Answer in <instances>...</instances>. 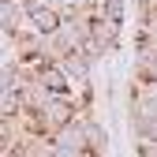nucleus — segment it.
I'll return each mask as SVG.
<instances>
[{"label": "nucleus", "mask_w": 157, "mask_h": 157, "mask_svg": "<svg viewBox=\"0 0 157 157\" xmlns=\"http://www.w3.org/2000/svg\"><path fill=\"white\" fill-rule=\"evenodd\" d=\"M78 124H82V135H86V150H90L94 157H105V150H109V131H105V124L94 116V109H90V112H78Z\"/></svg>", "instance_id": "nucleus-1"}, {"label": "nucleus", "mask_w": 157, "mask_h": 157, "mask_svg": "<svg viewBox=\"0 0 157 157\" xmlns=\"http://www.w3.org/2000/svg\"><path fill=\"white\" fill-rule=\"evenodd\" d=\"M60 67H64V75H67V82H71V90H82L86 82H90V60L82 52H71V56H64L60 60Z\"/></svg>", "instance_id": "nucleus-2"}, {"label": "nucleus", "mask_w": 157, "mask_h": 157, "mask_svg": "<svg viewBox=\"0 0 157 157\" xmlns=\"http://www.w3.org/2000/svg\"><path fill=\"white\" fill-rule=\"evenodd\" d=\"M120 30H124V23H112V19H94V41H101L105 45V52L112 56L116 49H120Z\"/></svg>", "instance_id": "nucleus-3"}, {"label": "nucleus", "mask_w": 157, "mask_h": 157, "mask_svg": "<svg viewBox=\"0 0 157 157\" xmlns=\"http://www.w3.org/2000/svg\"><path fill=\"white\" fill-rule=\"evenodd\" d=\"M127 127L135 142H157V116L146 112H127Z\"/></svg>", "instance_id": "nucleus-4"}, {"label": "nucleus", "mask_w": 157, "mask_h": 157, "mask_svg": "<svg viewBox=\"0 0 157 157\" xmlns=\"http://www.w3.org/2000/svg\"><path fill=\"white\" fill-rule=\"evenodd\" d=\"M52 142H56V150H82V153H90V150H86V135H82L78 116H75L67 127H60V131L52 135Z\"/></svg>", "instance_id": "nucleus-5"}, {"label": "nucleus", "mask_w": 157, "mask_h": 157, "mask_svg": "<svg viewBox=\"0 0 157 157\" xmlns=\"http://www.w3.org/2000/svg\"><path fill=\"white\" fill-rule=\"evenodd\" d=\"M101 19L124 23V19H127V0H101Z\"/></svg>", "instance_id": "nucleus-6"}, {"label": "nucleus", "mask_w": 157, "mask_h": 157, "mask_svg": "<svg viewBox=\"0 0 157 157\" xmlns=\"http://www.w3.org/2000/svg\"><path fill=\"white\" fill-rule=\"evenodd\" d=\"M135 153H139V157H157V142H139Z\"/></svg>", "instance_id": "nucleus-7"}]
</instances>
